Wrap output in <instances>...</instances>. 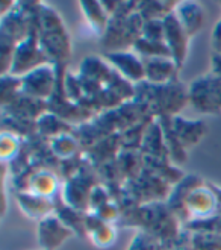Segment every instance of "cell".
Here are the masks:
<instances>
[{"instance_id":"6da1fadb","label":"cell","mask_w":221,"mask_h":250,"mask_svg":"<svg viewBox=\"0 0 221 250\" xmlns=\"http://www.w3.org/2000/svg\"><path fill=\"white\" fill-rule=\"evenodd\" d=\"M119 228H134L137 232H145L164 241L181 238L183 226L170 211L165 202L134 205L121 212L117 223Z\"/></svg>"},{"instance_id":"7a4b0ae2","label":"cell","mask_w":221,"mask_h":250,"mask_svg":"<svg viewBox=\"0 0 221 250\" xmlns=\"http://www.w3.org/2000/svg\"><path fill=\"white\" fill-rule=\"evenodd\" d=\"M134 100L145 111L147 115L153 119H164V117H178L179 112L189 105L188 85L178 79L168 83L153 85L142 81L135 85Z\"/></svg>"},{"instance_id":"3957f363","label":"cell","mask_w":221,"mask_h":250,"mask_svg":"<svg viewBox=\"0 0 221 250\" xmlns=\"http://www.w3.org/2000/svg\"><path fill=\"white\" fill-rule=\"evenodd\" d=\"M138 2H120L111 16L106 32L100 38L103 53L129 52L144 32V19L137 11Z\"/></svg>"},{"instance_id":"277c9868","label":"cell","mask_w":221,"mask_h":250,"mask_svg":"<svg viewBox=\"0 0 221 250\" xmlns=\"http://www.w3.org/2000/svg\"><path fill=\"white\" fill-rule=\"evenodd\" d=\"M38 41L40 47L49 58L50 64H67L71 55V40L64 20L52 6L40 2L38 12Z\"/></svg>"},{"instance_id":"5b68a950","label":"cell","mask_w":221,"mask_h":250,"mask_svg":"<svg viewBox=\"0 0 221 250\" xmlns=\"http://www.w3.org/2000/svg\"><path fill=\"white\" fill-rule=\"evenodd\" d=\"M40 2H17L14 9L0 20V42L17 47L37 27Z\"/></svg>"},{"instance_id":"8992f818","label":"cell","mask_w":221,"mask_h":250,"mask_svg":"<svg viewBox=\"0 0 221 250\" xmlns=\"http://www.w3.org/2000/svg\"><path fill=\"white\" fill-rule=\"evenodd\" d=\"M189 105L200 114H221V79L214 73H208L191 81L188 85Z\"/></svg>"},{"instance_id":"52a82bcc","label":"cell","mask_w":221,"mask_h":250,"mask_svg":"<svg viewBox=\"0 0 221 250\" xmlns=\"http://www.w3.org/2000/svg\"><path fill=\"white\" fill-rule=\"evenodd\" d=\"M90 163L88 166L79 167V170L71 174L65 181V185L62 188V202L67 207L85 212H90V196L93 188L99 184L94 179L93 171H90Z\"/></svg>"},{"instance_id":"ba28073f","label":"cell","mask_w":221,"mask_h":250,"mask_svg":"<svg viewBox=\"0 0 221 250\" xmlns=\"http://www.w3.org/2000/svg\"><path fill=\"white\" fill-rule=\"evenodd\" d=\"M46 64H50V61L40 47L38 19H37V27L34 29V32L16 47L9 75L17 76V78H23V76L29 75L31 71H34L42 65H46Z\"/></svg>"},{"instance_id":"9c48e42d","label":"cell","mask_w":221,"mask_h":250,"mask_svg":"<svg viewBox=\"0 0 221 250\" xmlns=\"http://www.w3.org/2000/svg\"><path fill=\"white\" fill-rule=\"evenodd\" d=\"M185 211L188 217V223L194 222V220H204L218 215L217 194L209 181L200 182L186 194Z\"/></svg>"},{"instance_id":"30bf717a","label":"cell","mask_w":221,"mask_h":250,"mask_svg":"<svg viewBox=\"0 0 221 250\" xmlns=\"http://www.w3.org/2000/svg\"><path fill=\"white\" fill-rule=\"evenodd\" d=\"M21 81L23 94L47 102L55 94L58 86V67L53 64H46L23 76Z\"/></svg>"},{"instance_id":"8fae6325","label":"cell","mask_w":221,"mask_h":250,"mask_svg":"<svg viewBox=\"0 0 221 250\" xmlns=\"http://www.w3.org/2000/svg\"><path fill=\"white\" fill-rule=\"evenodd\" d=\"M75 233L71 232L70 228L65 226V223L58 217L56 214L47 215L38 222L37 226V240L40 244V249L44 250H56L62 244H65Z\"/></svg>"},{"instance_id":"7c38bea8","label":"cell","mask_w":221,"mask_h":250,"mask_svg":"<svg viewBox=\"0 0 221 250\" xmlns=\"http://www.w3.org/2000/svg\"><path fill=\"white\" fill-rule=\"evenodd\" d=\"M103 58L109 62V65L123 76L130 83H140L145 81V67L142 58H140L134 50L129 52H114L103 53Z\"/></svg>"},{"instance_id":"4fadbf2b","label":"cell","mask_w":221,"mask_h":250,"mask_svg":"<svg viewBox=\"0 0 221 250\" xmlns=\"http://www.w3.org/2000/svg\"><path fill=\"white\" fill-rule=\"evenodd\" d=\"M164 26H165V44L171 53L173 61L182 70L189 53L191 37L182 27L178 17L174 16V12L164 20Z\"/></svg>"},{"instance_id":"5bb4252c","label":"cell","mask_w":221,"mask_h":250,"mask_svg":"<svg viewBox=\"0 0 221 250\" xmlns=\"http://www.w3.org/2000/svg\"><path fill=\"white\" fill-rule=\"evenodd\" d=\"M145 67V81L153 85L168 83L178 79L181 68L170 56H156V58H142Z\"/></svg>"},{"instance_id":"9a60e30c","label":"cell","mask_w":221,"mask_h":250,"mask_svg":"<svg viewBox=\"0 0 221 250\" xmlns=\"http://www.w3.org/2000/svg\"><path fill=\"white\" fill-rule=\"evenodd\" d=\"M203 181L204 179L199 174H185V178L173 187L170 197L165 202L170 211L174 214V217L182 223V226H185L188 223V217H186V211H185V197L191 189Z\"/></svg>"},{"instance_id":"2e32d148","label":"cell","mask_w":221,"mask_h":250,"mask_svg":"<svg viewBox=\"0 0 221 250\" xmlns=\"http://www.w3.org/2000/svg\"><path fill=\"white\" fill-rule=\"evenodd\" d=\"M171 125L176 137L179 138L186 150L196 147L208 134V126L203 120H189L178 115L171 119Z\"/></svg>"},{"instance_id":"e0dca14e","label":"cell","mask_w":221,"mask_h":250,"mask_svg":"<svg viewBox=\"0 0 221 250\" xmlns=\"http://www.w3.org/2000/svg\"><path fill=\"white\" fill-rule=\"evenodd\" d=\"M16 202L19 205L20 211L31 220H40L46 218L47 215L55 214V199H47L27 193V191H19L16 193Z\"/></svg>"},{"instance_id":"ac0fdd59","label":"cell","mask_w":221,"mask_h":250,"mask_svg":"<svg viewBox=\"0 0 221 250\" xmlns=\"http://www.w3.org/2000/svg\"><path fill=\"white\" fill-rule=\"evenodd\" d=\"M174 16L191 38L201 31L206 21V12L197 2H179L174 9Z\"/></svg>"},{"instance_id":"d6986e66","label":"cell","mask_w":221,"mask_h":250,"mask_svg":"<svg viewBox=\"0 0 221 250\" xmlns=\"http://www.w3.org/2000/svg\"><path fill=\"white\" fill-rule=\"evenodd\" d=\"M86 237L99 249H108L117 241L115 225L103 222L94 212L86 214Z\"/></svg>"},{"instance_id":"ffe728a7","label":"cell","mask_w":221,"mask_h":250,"mask_svg":"<svg viewBox=\"0 0 221 250\" xmlns=\"http://www.w3.org/2000/svg\"><path fill=\"white\" fill-rule=\"evenodd\" d=\"M26 185L27 187L24 191H27V193L47 199H55V194L60 189L58 176L49 168H40L34 173H29Z\"/></svg>"},{"instance_id":"44dd1931","label":"cell","mask_w":221,"mask_h":250,"mask_svg":"<svg viewBox=\"0 0 221 250\" xmlns=\"http://www.w3.org/2000/svg\"><path fill=\"white\" fill-rule=\"evenodd\" d=\"M140 152H141V155L144 158L171 161L168 147H167V143H165V138H164V132H162V127H161V125H159V122L156 119L152 122L149 129H147Z\"/></svg>"},{"instance_id":"7402d4cb","label":"cell","mask_w":221,"mask_h":250,"mask_svg":"<svg viewBox=\"0 0 221 250\" xmlns=\"http://www.w3.org/2000/svg\"><path fill=\"white\" fill-rule=\"evenodd\" d=\"M79 8L83 14V19L86 20L88 27L101 38L103 34L106 32V27L111 20V16L103 3L96 2V0H82V2H79Z\"/></svg>"},{"instance_id":"603a6c76","label":"cell","mask_w":221,"mask_h":250,"mask_svg":"<svg viewBox=\"0 0 221 250\" xmlns=\"http://www.w3.org/2000/svg\"><path fill=\"white\" fill-rule=\"evenodd\" d=\"M181 241L183 250H221V233L206 230H182Z\"/></svg>"},{"instance_id":"cb8c5ba5","label":"cell","mask_w":221,"mask_h":250,"mask_svg":"<svg viewBox=\"0 0 221 250\" xmlns=\"http://www.w3.org/2000/svg\"><path fill=\"white\" fill-rule=\"evenodd\" d=\"M75 129L76 127L73 125L67 123L61 117H58L49 111L37 120V135L41 138H46L47 141L64 134H75Z\"/></svg>"},{"instance_id":"d4e9b609","label":"cell","mask_w":221,"mask_h":250,"mask_svg":"<svg viewBox=\"0 0 221 250\" xmlns=\"http://www.w3.org/2000/svg\"><path fill=\"white\" fill-rule=\"evenodd\" d=\"M162 127V132H164V138L168 147L170 152V159L171 163L176 167L183 166L188 161V150L183 147V144L179 141V138L176 137L174 130H173V125H171V119L170 117H164V119H156Z\"/></svg>"},{"instance_id":"484cf974","label":"cell","mask_w":221,"mask_h":250,"mask_svg":"<svg viewBox=\"0 0 221 250\" xmlns=\"http://www.w3.org/2000/svg\"><path fill=\"white\" fill-rule=\"evenodd\" d=\"M127 250H183V246L181 238L176 241H164L145 232H137L130 240Z\"/></svg>"},{"instance_id":"4316f807","label":"cell","mask_w":221,"mask_h":250,"mask_svg":"<svg viewBox=\"0 0 221 250\" xmlns=\"http://www.w3.org/2000/svg\"><path fill=\"white\" fill-rule=\"evenodd\" d=\"M55 205H56L55 214L62 220V222L65 223V226L70 228L71 232L75 233L76 237H86V225H85L86 214L67 207L62 200L61 202L55 200Z\"/></svg>"},{"instance_id":"83f0119b","label":"cell","mask_w":221,"mask_h":250,"mask_svg":"<svg viewBox=\"0 0 221 250\" xmlns=\"http://www.w3.org/2000/svg\"><path fill=\"white\" fill-rule=\"evenodd\" d=\"M50 152L55 158L64 161H71L76 158V155L80 152V143L75 137V134H64L49 141Z\"/></svg>"},{"instance_id":"f1b7e54d","label":"cell","mask_w":221,"mask_h":250,"mask_svg":"<svg viewBox=\"0 0 221 250\" xmlns=\"http://www.w3.org/2000/svg\"><path fill=\"white\" fill-rule=\"evenodd\" d=\"M179 2H138V14L144 19V21L150 20H165L168 16L174 12Z\"/></svg>"},{"instance_id":"f546056e","label":"cell","mask_w":221,"mask_h":250,"mask_svg":"<svg viewBox=\"0 0 221 250\" xmlns=\"http://www.w3.org/2000/svg\"><path fill=\"white\" fill-rule=\"evenodd\" d=\"M21 150V137L12 132L3 130L2 137H0V158L2 163H12L16 161Z\"/></svg>"},{"instance_id":"4dcf8cb0","label":"cell","mask_w":221,"mask_h":250,"mask_svg":"<svg viewBox=\"0 0 221 250\" xmlns=\"http://www.w3.org/2000/svg\"><path fill=\"white\" fill-rule=\"evenodd\" d=\"M21 93H23L21 78L12 75L2 76V90H0V104H2V108L9 106Z\"/></svg>"},{"instance_id":"1f68e13d","label":"cell","mask_w":221,"mask_h":250,"mask_svg":"<svg viewBox=\"0 0 221 250\" xmlns=\"http://www.w3.org/2000/svg\"><path fill=\"white\" fill-rule=\"evenodd\" d=\"M132 50H134L140 58H156V56H170L171 58V53H170L165 42L152 41L144 37H141L138 40V42L135 44Z\"/></svg>"},{"instance_id":"d6a6232c","label":"cell","mask_w":221,"mask_h":250,"mask_svg":"<svg viewBox=\"0 0 221 250\" xmlns=\"http://www.w3.org/2000/svg\"><path fill=\"white\" fill-rule=\"evenodd\" d=\"M112 199L111 194V189L105 185V184H97L93 191H91V196H90V212L97 211L99 208H101L103 205L109 203Z\"/></svg>"},{"instance_id":"836d02e7","label":"cell","mask_w":221,"mask_h":250,"mask_svg":"<svg viewBox=\"0 0 221 250\" xmlns=\"http://www.w3.org/2000/svg\"><path fill=\"white\" fill-rule=\"evenodd\" d=\"M142 37L147 38V40H152V41L165 42V26H164V20H150V21H145Z\"/></svg>"},{"instance_id":"e575fe53","label":"cell","mask_w":221,"mask_h":250,"mask_svg":"<svg viewBox=\"0 0 221 250\" xmlns=\"http://www.w3.org/2000/svg\"><path fill=\"white\" fill-rule=\"evenodd\" d=\"M211 44H212V49L214 53L221 55V20L215 23L214 29H212V34H211Z\"/></svg>"},{"instance_id":"d590c367","label":"cell","mask_w":221,"mask_h":250,"mask_svg":"<svg viewBox=\"0 0 221 250\" xmlns=\"http://www.w3.org/2000/svg\"><path fill=\"white\" fill-rule=\"evenodd\" d=\"M211 73L221 79V55L218 53L211 55Z\"/></svg>"},{"instance_id":"8d00e7d4","label":"cell","mask_w":221,"mask_h":250,"mask_svg":"<svg viewBox=\"0 0 221 250\" xmlns=\"http://www.w3.org/2000/svg\"><path fill=\"white\" fill-rule=\"evenodd\" d=\"M17 2H11V0H5V2H0V16L5 17L6 14H9L14 6H16Z\"/></svg>"},{"instance_id":"74e56055","label":"cell","mask_w":221,"mask_h":250,"mask_svg":"<svg viewBox=\"0 0 221 250\" xmlns=\"http://www.w3.org/2000/svg\"><path fill=\"white\" fill-rule=\"evenodd\" d=\"M211 185H212L215 194H217V200H218V215L221 217V187H218V185H215L212 182H211Z\"/></svg>"},{"instance_id":"f35d334b","label":"cell","mask_w":221,"mask_h":250,"mask_svg":"<svg viewBox=\"0 0 221 250\" xmlns=\"http://www.w3.org/2000/svg\"><path fill=\"white\" fill-rule=\"evenodd\" d=\"M38 250H44V249H38Z\"/></svg>"}]
</instances>
